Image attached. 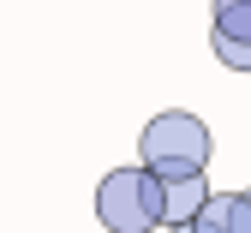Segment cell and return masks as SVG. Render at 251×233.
<instances>
[{"instance_id":"cell-6","label":"cell","mask_w":251,"mask_h":233,"mask_svg":"<svg viewBox=\"0 0 251 233\" xmlns=\"http://www.w3.org/2000/svg\"><path fill=\"white\" fill-rule=\"evenodd\" d=\"M168 233H192V227H185V221H179V227H168Z\"/></svg>"},{"instance_id":"cell-1","label":"cell","mask_w":251,"mask_h":233,"mask_svg":"<svg viewBox=\"0 0 251 233\" xmlns=\"http://www.w3.org/2000/svg\"><path fill=\"white\" fill-rule=\"evenodd\" d=\"M209 155H215V138L192 108H162L138 131V168H150L155 180L198 174V168H209Z\"/></svg>"},{"instance_id":"cell-2","label":"cell","mask_w":251,"mask_h":233,"mask_svg":"<svg viewBox=\"0 0 251 233\" xmlns=\"http://www.w3.org/2000/svg\"><path fill=\"white\" fill-rule=\"evenodd\" d=\"M96 221L108 233H150L162 227V180L150 168H114L96 185Z\"/></svg>"},{"instance_id":"cell-3","label":"cell","mask_w":251,"mask_h":233,"mask_svg":"<svg viewBox=\"0 0 251 233\" xmlns=\"http://www.w3.org/2000/svg\"><path fill=\"white\" fill-rule=\"evenodd\" d=\"M203 197H209V180H203V168H198V174H174V180H162V227L192 221V215L203 209Z\"/></svg>"},{"instance_id":"cell-5","label":"cell","mask_w":251,"mask_h":233,"mask_svg":"<svg viewBox=\"0 0 251 233\" xmlns=\"http://www.w3.org/2000/svg\"><path fill=\"white\" fill-rule=\"evenodd\" d=\"M215 60L227 66V72H251V42H233V36H209Z\"/></svg>"},{"instance_id":"cell-7","label":"cell","mask_w":251,"mask_h":233,"mask_svg":"<svg viewBox=\"0 0 251 233\" xmlns=\"http://www.w3.org/2000/svg\"><path fill=\"white\" fill-rule=\"evenodd\" d=\"M245 197H251V185H245Z\"/></svg>"},{"instance_id":"cell-4","label":"cell","mask_w":251,"mask_h":233,"mask_svg":"<svg viewBox=\"0 0 251 233\" xmlns=\"http://www.w3.org/2000/svg\"><path fill=\"white\" fill-rule=\"evenodd\" d=\"M209 36H233V42H251V0H215L209 6Z\"/></svg>"}]
</instances>
